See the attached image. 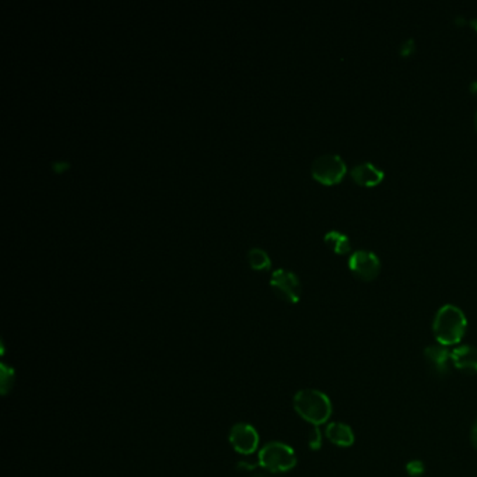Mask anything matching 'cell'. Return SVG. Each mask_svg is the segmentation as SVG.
Segmentation results:
<instances>
[{"mask_svg": "<svg viewBox=\"0 0 477 477\" xmlns=\"http://www.w3.org/2000/svg\"><path fill=\"white\" fill-rule=\"evenodd\" d=\"M466 327V315L461 308L451 304H447L438 310L433 323L434 336L441 346L458 344L464 339Z\"/></svg>", "mask_w": 477, "mask_h": 477, "instance_id": "6da1fadb", "label": "cell"}, {"mask_svg": "<svg viewBox=\"0 0 477 477\" xmlns=\"http://www.w3.org/2000/svg\"><path fill=\"white\" fill-rule=\"evenodd\" d=\"M294 410L307 423L319 427L332 416V403L329 398L317 389H301L296 393Z\"/></svg>", "mask_w": 477, "mask_h": 477, "instance_id": "7a4b0ae2", "label": "cell"}, {"mask_svg": "<svg viewBox=\"0 0 477 477\" xmlns=\"http://www.w3.org/2000/svg\"><path fill=\"white\" fill-rule=\"evenodd\" d=\"M258 462L259 466L270 475L286 473L296 468L297 457L294 450L287 444L273 441L261 448Z\"/></svg>", "mask_w": 477, "mask_h": 477, "instance_id": "3957f363", "label": "cell"}, {"mask_svg": "<svg viewBox=\"0 0 477 477\" xmlns=\"http://www.w3.org/2000/svg\"><path fill=\"white\" fill-rule=\"evenodd\" d=\"M347 172L344 159L337 155H322L313 161L311 174L323 185L339 183Z\"/></svg>", "mask_w": 477, "mask_h": 477, "instance_id": "277c9868", "label": "cell"}, {"mask_svg": "<svg viewBox=\"0 0 477 477\" xmlns=\"http://www.w3.org/2000/svg\"><path fill=\"white\" fill-rule=\"evenodd\" d=\"M270 287L275 294L286 303L296 304L301 297V283L296 273L286 269H276L272 273Z\"/></svg>", "mask_w": 477, "mask_h": 477, "instance_id": "5b68a950", "label": "cell"}, {"mask_svg": "<svg viewBox=\"0 0 477 477\" xmlns=\"http://www.w3.org/2000/svg\"><path fill=\"white\" fill-rule=\"evenodd\" d=\"M350 270L364 282H371L381 272V261L377 254L367 249H357L348 258Z\"/></svg>", "mask_w": 477, "mask_h": 477, "instance_id": "8992f818", "label": "cell"}, {"mask_svg": "<svg viewBox=\"0 0 477 477\" xmlns=\"http://www.w3.org/2000/svg\"><path fill=\"white\" fill-rule=\"evenodd\" d=\"M228 441L235 452L241 455H252L259 447V434L251 424L238 423L231 427Z\"/></svg>", "mask_w": 477, "mask_h": 477, "instance_id": "52a82bcc", "label": "cell"}, {"mask_svg": "<svg viewBox=\"0 0 477 477\" xmlns=\"http://www.w3.org/2000/svg\"><path fill=\"white\" fill-rule=\"evenodd\" d=\"M424 358L430 367V371L434 375L440 378L448 375L452 358H451V351H448L445 346L434 344V346L426 347Z\"/></svg>", "mask_w": 477, "mask_h": 477, "instance_id": "ba28073f", "label": "cell"}, {"mask_svg": "<svg viewBox=\"0 0 477 477\" xmlns=\"http://www.w3.org/2000/svg\"><path fill=\"white\" fill-rule=\"evenodd\" d=\"M353 181L360 186H377L382 182L385 174L384 171L372 162H360L353 166L350 172Z\"/></svg>", "mask_w": 477, "mask_h": 477, "instance_id": "9c48e42d", "label": "cell"}, {"mask_svg": "<svg viewBox=\"0 0 477 477\" xmlns=\"http://www.w3.org/2000/svg\"><path fill=\"white\" fill-rule=\"evenodd\" d=\"M451 358L454 365L468 374V375H476L477 374V348L473 346H459L451 351Z\"/></svg>", "mask_w": 477, "mask_h": 477, "instance_id": "30bf717a", "label": "cell"}, {"mask_svg": "<svg viewBox=\"0 0 477 477\" xmlns=\"http://www.w3.org/2000/svg\"><path fill=\"white\" fill-rule=\"evenodd\" d=\"M325 436L332 444L341 447V448H347L354 444V433L344 423L334 422V423L327 424L325 430Z\"/></svg>", "mask_w": 477, "mask_h": 477, "instance_id": "8fae6325", "label": "cell"}, {"mask_svg": "<svg viewBox=\"0 0 477 477\" xmlns=\"http://www.w3.org/2000/svg\"><path fill=\"white\" fill-rule=\"evenodd\" d=\"M325 242L339 255H346L351 251V241L350 238L340 231H329L325 234Z\"/></svg>", "mask_w": 477, "mask_h": 477, "instance_id": "7c38bea8", "label": "cell"}, {"mask_svg": "<svg viewBox=\"0 0 477 477\" xmlns=\"http://www.w3.org/2000/svg\"><path fill=\"white\" fill-rule=\"evenodd\" d=\"M14 379H15V372L14 370L7 365L6 362H1L0 365V392L3 396H6L14 385Z\"/></svg>", "mask_w": 477, "mask_h": 477, "instance_id": "4fadbf2b", "label": "cell"}, {"mask_svg": "<svg viewBox=\"0 0 477 477\" xmlns=\"http://www.w3.org/2000/svg\"><path fill=\"white\" fill-rule=\"evenodd\" d=\"M248 261L254 269H268L270 266L269 255L261 248H251L248 251Z\"/></svg>", "mask_w": 477, "mask_h": 477, "instance_id": "5bb4252c", "label": "cell"}, {"mask_svg": "<svg viewBox=\"0 0 477 477\" xmlns=\"http://www.w3.org/2000/svg\"><path fill=\"white\" fill-rule=\"evenodd\" d=\"M406 472H407L409 476L422 477L424 475V472H426V466H424V464H423L422 461L413 459V461L407 462V465H406Z\"/></svg>", "mask_w": 477, "mask_h": 477, "instance_id": "9a60e30c", "label": "cell"}, {"mask_svg": "<svg viewBox=\"0 0 477 477\" xmlns=\"http://www.w3.org/2000/svg\"><path fill=\"white\" fill-rule=\"evenodd\" d=\"M308 445L313 451H318L322 447V433L317 426H314V429L311 430V433L308 436Z\"/></svg>", "mask_w": 477, "mask_h": 477, "instance_id": "2e32d148", "label": "cell"}, {"mask_svg": "<svg viewBox=\"0 0 477 477\" xmlns=\"http://www.w3.org/2000/svg\"><path fill=\"white\" fill-rule=\"evenodd\" d=\"M416 52V42L413 38H407L405 39L400 46H399V53L403 56V58H409L412 56L413 53Z\"/></svg>", "mask_w": 477, "mask_h": 477, "instance_id": "e0dca14e", "label": "cell"}, {"mask_svg": "<svg viewBox=\"0 0 477 477\" xmlns=\"http://www.w3.org/2000/svg\"><path fill=\"white\" fill-rule=\"evenodd\" d=\"M471 441H472V445L477 450V420L472 427V431H471Z\"/></svg>", "mask_w": 477, "mask_h": 477, "instance_id": "ac0fdd59", "label": "cell"}, {"mask_svg": "<svg viewBox=\"0 0 477 477\" xmlns=\"http://www.w3.org/2000/svg\"><path fill=\"white\" fill-rule=\"evenodd\" d=\"M471 93L477 97V80L471 83Z\"/></svg>", "mask_w": 477, "mask_h": 477, "instance_id": "d6986e66", "label": "cell"}, {"mask_svg": "<svg viewBox=\"0 0 477 477\" xmlns=\"http://www.w3.org/2000/svg\"><path fill=\"white\" fill-rule=\"evenodd\" d=\"M455 24L464 25V24H466V18H465V17H457V18H455Z\"/></svg>", "mask_w": 477, "mask_h": 477, "instance_id": "ffe728a7", "label": "cell"}, {"mask_svg": "<svg viewBox=\"0 0 477 477\" xmlns=\"http://www.w3.org/2000/svg\"><path fill=\"white\" fill-rule=\"evenodd\" d=\"M471 25L473 27V30L477 32V18H473V20L471 21Z\"/></svg>", "mask_w": 477, "mask_h": 477, "instance_id": "44dd1931", "label": "cell"}, {"mask_svg": "<svg viewBox=\"0 0 477 477\" xmlns=\"http://www.w3.org/2000/svg\"><path fill=\"white\" fill-rule=\"evenodd\" d=\"M475 128H476V131H477V112H476V115H475Z\"/></svg>", "mask_w": 477, "mask_h": 477, "instance_id": "7402d4cb", "label": "cell"}]
</instances>
